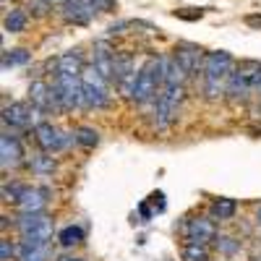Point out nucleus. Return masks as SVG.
Wrapping results in <instances>:
<instances>
[{"mask_svg":"<svg viewBox=\"0 0 261 261\" xmlns=\"http://www.w3.org/2000/svg\"><path fill=\"white\" fill-rule=\"evenodd\" d=\"M232 71V55L225 50H217V53H206L204 58V94L209 99H217L222 92H227V86L222 84Z\"/></svg>","mask_w":261,"mask_h":261,"instance_id":"f257e3e1","label":"nucleus"},{"mask_svg":"<svg viewBox=\"0 0 261 261\" xmlns=\"http://www.w3.org/2000/svg\"><path fill=\"white\" fill-rule=\"evenodd\" d=\"M160 89H162V58H149L139 68V79H136L130 99L136 105H149L157 99Z\"/></svg>","mask_w":261,"mask_h":261,"instance_id":"f03ea898","label":"nucleus"},{"mask_svg":"<svg viewBox=\"0 0 261 261\" xmlns=\"http://www.w3.org/2000/svg\"><path fill=\"white\" fill-rule=\"evenodd\" d=\"M81 84H84V102H86V107H107V105H110L107 79L99 73V68H97L94 63L84 65Z\"/></svg>","mask_w":261,"mask_h":261,"instance_id":"7ed1b4c3","label":"nucleus"},{"mask_svg":"<svg viewBox=\"0 0 261 261\" xmlns=\"http://www.w3.org/2000/svg\"><path fill=\"white\" fill-rule=\"evenodd\" d=\"M102 13L92 0H65L60 6V18L65 24H73V27H86L92 24V18Z\"/></svg>","mask_w":261,"mask_h":261,"instance_id":"20e7f679","label":"nucleus"},{"mask_svg":"<svg viewBox=\"0 0 261 261\" xmlns=\"http://www.w3.org/2000/svg\"><path fill=\"white\" fill-rule=\"evenodd\" d=\"M183 238L186 243H212L217 241V227L212 222V217H196L183 225Z\"/></svg>","mask_w":261,"mask_h":261,"instance_id":"39448f33","label":"nucleus"},{"mask_svg":"<svg viewBox=\"0 0 261 261\" xmlns=\"http://www.w3.org/2000/svg\"><path fill=\"white\" fill-rule=\"evenodd\" d=\"M39 110L34 105H27V102H13V105H6L3 107V123L11 125V128H29L34 120L32 115H37ZM37 125V123H34Z\"/></svg>","mask_w":261,"mask_h":261,"instance_id":"423d86ee","label":"nucleus"},{"mask_svg":"<svg viewBox=\"0 0 261 261\" xmlns=\"http://www.w3.org/2000/svg\"><path fill=\"white\" fill-rule=\"evenodd\" d=\"M178 58V63L186 68L188 76H196L199 71H204V58L206 53L201 47H196V45H188V42H180V45L175 47V53H172Z\"/></svg>","mask_w":261,"mask_h":261,"instance_id":"0eeeda50","label":"nucleus"},{"mask_svg":"<svg viewBox=\"0 0 261 261\" xmlns=\"http://www.w3.org/2000/svg\"><path fill=\"white\" fill-rule=\"evenodd\" d=\"M0 162H3V170H13L24 162V146L11 134L0 136Z\"/></svg>","mask_w":261,"mask_h":261,"instance_id":"6e6552de","label":"nucleus"},{"mask_svg":"<svg viewBox=\"0 0 261 261\" xmlns=\"http://www.w3.org/2000/svg\"><path fill=\"white\" fill-rule=\"evenodd\" d=\"M47 196H50V191H45V188H24V193H21V199L16 204H18L21 214L42 212L47 206Z\"/></svg>","mask_w":261,"mask_h":261,"instance_id":"1a4fd4ad","label":"nucleus"},{"mask_svg":"<svg viewBox=\"0 0 261 261\" xmlns=\"http://www.w3.org/2000/svg\"><path fill=\"white\" fill-rule=\"evenodd\" d=\"M34 139L45 151H55V149L63 146V136L53 123H37L34 125Z\"/></svg>","mask_w":261,"mask_h":261,"instance_id":"9d476101","label":"nucleus"},{"mask_svg":"<svg viewBox=\"0 0 261 261\" xmlns=\"http://www.w3.org/2000/svg\"><path fill=\"white\" fill-rule=\"evenodd\" d=\"M29 97H32V105L37 107V110H53V92H50V84L34 81L32 89H29Z\"/></svg>","mask_w":261,"mask_h":261,"instance_id":"9b49d317","label":"nucleus"},{"mask_svg":"<svg viewBox=\"0 0 261 261\" xmlns=\"http://www.w3.org/2000/svg\"><path fill=\"white\" fill-rule=\"evenodd\" d=\"M27 21H29V13L24 8H11L6 13V18H3V27L11 34H21V32L27 29Z\"/></svg>","mask_w":261,"mask_h":261,"instance_id":"f8f14e48","label":"nucleus"},{"mask_svg":"<svg viewBox=\"0 0 261 261\" xmlns=\"http://www.w3.org/2000/svg\"><path fill=\"white\" fill-rule=\"evenodd\" d=\"M212 220H220V222H225V220H232L235 217V212H238V204L232 201V199H217L214 204H212Z\"/></svg>","mask_w":261,"mask_h":261,"instance_id":"ddd939ff","label":"nucleus"},{"mask_svg":"<svg viewBox=\"0 0 261 261\" xmlns=\"http://www.w3.org/2000/svg\"><path fill=\"white\" fill-rule=\"evenodd\" d=\"M58 241H60L63 248H73V246H79L84 241V230L79 225H68V227H63L58 232Z\"/></svg>","mask_w":261,"mask_h":261,"instance_id":"4468645a","label":"nucleus"},{"mask_svg":"<svg viewBox=\"0 0 261 261\" xmlns=\"http://www.w3.org/2000/svg\"><path fill=\"white\" fill-rule=\"evenodd\" d=\"M183 258L186 261H209L206 243H186L183 246Z\"/></svg>","mask_w":261,"mask_h":261,"instance_id":"2eb2a0df","label":"nucleus"},{"mask_svg":"<svg viewBox=\"0 0 261 261\" xmlns=\"http://www.w3.org/2000/svg\"><path fill=\"white\" fill-rule=\"evenodd\" d=\"M50 258V243L47 246H37V248H27L18 251V261H47Z\"/></svg>","mask_w":261,"mask_h":261,"instance_id":"dca6fc26","label":"nucleus"},{"mask_svg":"<svg viewBox=\"0 0 261 261\" xmlns=\"http://www.w3.org/2000/svg\"><path fill=\"white\" fill-rule=\"evenodd\" d=\"M29 60H32L29 50H8V53H3V68H8V65H24Z\"/></svg>","mask_w":261,"mask_h":261,"instance_id":"f3484780","label":"nucleus"},{"mask_svg":"<svg viewBox=\"0 0 261 261\" xmlns=\"http://www.w3.org/2000/svg\"><path fill=\"white\" fill-rule=\"evenodd\" d=\"M29 167H32V172H37V175H47V172H53L55 162H53V157H47V154H37V157H32Z\"/></svg>","mask_w":261,"mask_h":261,"instance_id":"a211bd4d","label":"nucleus"},{"mask_svg":"<svg viewBox=\"0 0 261 261\" xmlns=\"http://www.w3.org/2000/svg\"><path fill=\"white\" fill-rule=\"evenodd\" d=\"M76 141L84 144V146H97L99 134H97V130H92V128H79L76 130Z\"/></svg>","mask_w":261,"mask_h":261,"instance_id":"6ab92c4d","label":"nucleus"},{"mask_svg":"<svg viewBox=\"0 0 261 261\" xmlns=\"http://www.w3.org/2000/svg\"><path fill=\"white\" fill-rule=\"evenodd\" d=\"M238 248H241V241H235V238H227V235H222V238H217V251H222L225 256L235 253Z\"/></svg>","mask_w":261,"mask_h":261,"instance_id":"aec40b11","label":"nucleus"},{"mask_svg":"<svg viewBox=\"0 0 261 261\" xmlns=\"http://www.w3.org/2000/svg\"><path fill=\"white\" fill-rule=\"evenodd\" d=\"M27 11H32L34 16H47L53 11V3H50V0H29Z\"/></svg>","mask_w":261,"mask_h":261,"instance_id":"412c9836","label":"nucleus"},{"mask_svg":"<svg viewBox=\"0 0 261 261\" xmlns=\"http://www.w3.org/2000/svg\"><path fill=\"white\" fill-rule=\"evenodd\" d=\"M178 18H186V21H196V18H201L204 11L201 8H183V11H175Z\"/></svg>","mask_w":261,"mask_h":261,"instance_id":"4be33fe9","label":"nucleus"},{"mask_svg":"<svg viewBox=\"0 0 261 261\" xmlns=\"http://www.w3.org/2000/svg\"><path fill=\"white\" fill-rule=\"evenodd\" d=\"M92 3H94L102 13H115V11H118V3H115V0H92Z\"/></svg>","mask_w":261,"mask_h":261,"instance_id":"5701e85b","label":"nucleus"},{"mask_svg":"<svg viewBox=\"0 0 261 261\" xmlns=\"http://www.w3.org/2000/svg\"><path fill=\"white\" fill-rule=\"evenodd\" d=\"M13 253H16V248L11 246V241H3V243H0V258H3V261H11Z\"/></svg>","mask_w":261,"mask_h":261,"instance_id":"b1692460","label":"nucleus"},{"mask_svg":"<svg viewBox=\"0 0 261 261\" xmlns=\"http://www.w3.org/2000/svg\"><path fill=\"white\" fill-rule=\"evenodd\" d=\"M151 204H154V209L157 212H165V193H151Z\"/></svg>","mask_w":261,"mask_h":261,"instance_id":"393cba45","label":"nucleus"},{"mask_svg":"<svg viewBox=\"0 0 261 261\" xmlns=\"http://www.w3.org/2000/svg\"><path fill=\"white\" fill-rule=\"evenodd\" d=\"M246 24H251V27H261V16H248V18H246Z\"/></svg>","mask_w":261,"mask_h":261,"instance_id":"a878e982","label":"nucleus"},{"mask_svg":"<svg viewBox=\"0 0 261 261\" xmlns=\"http://www.w3.org/2000/svg\"><path fill=\"white\" fill-rule=\"evenodd\" d=\"M139 212H141L144 220H149V214H151V212H149V206H146V204H141V206H139Z\"/></svg>","mask_w":261,"mask_h":261,"instance_id":"bb28decb","label":"nucleus"},{"mask_svg":"<svg viewBox=\"0 0 261 261\" xmlns=\"http://www.w3.org/2000/svg\"><path fill=\"white\" fill-rule=\"evenodd\" d=\"M58 261H84V258H68V256H65V258H58Z\"/></svg>","mask_w":261,"mask_h":261,"instance_id":"cd10ccee","label":"nucleus"},{"mask_svg":"<svg viewBox=\"0 0 261 261\" xmlns=\"http://www.w3.org/2000/svg\"><path fill=\"white\" fill-rule=\"evenodd\" d=\"M50 3H53V6H63V3H65V0H50Z\"/></svg>","mask_w":261,"mask_h":261,"instance_id":"c85d7f7f","label":"nucleus"},{"mask_svg":"<svg viewBox=\"0 0 261 261\" xmlns=\"http://www.w3.org/2000/svg\"><path fill=\"white\" fill-rule=\"evenodd\" d=\"M256 220H258V222H261V206H258V214H256Z\"/></svg>","mask_w":261,"mask_h":261,"instance_id":"c756f323","label":"nucleus"},{"mask_svg":"<svg viewBox=\"0 0 261 261\" xmlns=\"http://www.w3.org/2000/svg\"><path fill=\"white\" fill-rule=\"evenodd\" d=\"M258 89H261V86H258Z\"/></svg>","mask_w":261,"mask_h":261,"instance_id":"7c9ffc66","label":"nucleus"}]
</instances>
